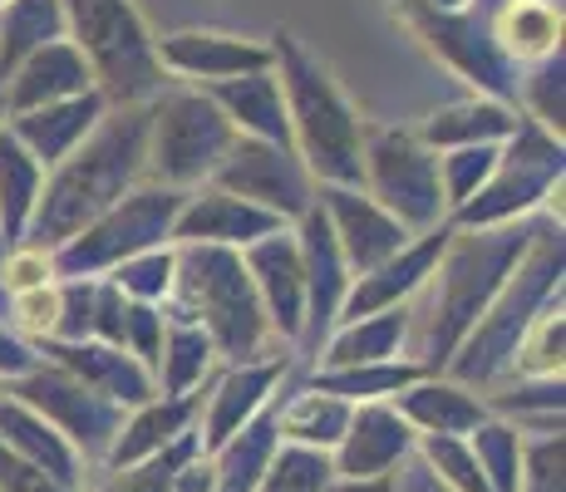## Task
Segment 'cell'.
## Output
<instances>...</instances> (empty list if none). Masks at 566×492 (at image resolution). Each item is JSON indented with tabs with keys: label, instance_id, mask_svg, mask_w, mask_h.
Wrapping results in <instances>:
<instances>
[{
	"label": "cell",
	"instance_id": "obj_30",
	"mask_svg": "<svg viewBox=\"0 0 566 492\" xmlns=\"http://www.w3.org/2000/svg\"><path fill=\"white\" fill-rule=\"evenodd\" d=\"M517 108L503 104V98L493 94H473V98H453V104L433 108L429 118H423L419 138L429 144L433 153L443 148H468V144H503V138H513L517 128Z\"/></svg>",
	"mask_w": 566,
	"mask_h": 492
},
{
	"label": "cell",
	"instance_id": "obj_36",
	"mask_svg": "<svg viewBox=\"0 0 566 492\" xmlns=\"http://www.w3.org/2000/svg\"><path fill=\"white\" fill-rule=\"evenodd\" d=\"M562 349H566V321H562V291H557L522 331L507 379H562Z\"/></svg>",
	"mask_w": 566,
	"mask_h": 492
},
{
	"label": "cell",
	"instance_id": "obj_45",
	"mask_svg": "<svg viewBox=\"0 0 566 492\" xmlns=\"http://www.w3.org/2000/svg\"><path fill=\"white\" fill-rule=\"evenodd\" d=\"M517 492H566V433L562 429L522 439Z\"/></svg>",
	"mask_w": 566,
	"mask_h": 492
},
{
	"label": "cell",
	"instance_id": "obj_3",
	"mask_svg": "<svg viewBox=\"0 0 566 492\" xmlns=\"http://www.w3.org/2000/svg\"><path fill=\"white\" fill-rule=\"evenodd\" d=\"M271 70L286 94L291 148L315 188H365V118L340 94L331 70L291 30H276L271 40Z\"/></svg>",
	"mask_w": 566,
	"mask_h": 492
},
{
	"label": "cell",
	"instance_id": "obj_35",
	"mask_svg": "<svg viewBox=\"0 0 566 492\" xmlns=\"http://www.w3.org/2000/svg\"><path fill=\"white\" fill-rule=\"evenodd\" d=\"M222 365L217 359V345L207 341L202 325L188 321H168V335H163V355L154 365L158 394H192L212 379V369Z\"/></svg>",
	"mask_w": 566,
	"mask_h": 492
},
{
	"label": "cell",
	"instance_id": "obj_39",
	"mask_svg": "<svg viewBox=\"0 0 566 492\" xmlns=\"http://www.w3.org/2000/svg\"><path fill=\"white\" fill-rule=\"evenodd\" d=\"M335 483V463L321 448H296V443H276L266 473L256 478L252 492H325Z\"/></svg>",
	"mask_w": 566,
	"mask_h": 492
},
{
	"label": "cell",
	"instance_id": "obj_50",
	"mask_svg": "<svg viewBox=\"0 0 566 492\" xmlns=\"http://www.w3.org/2000/svg\"><path fill=\"white\" fill-rule=\"evenodd\" d=\"M0 492H80V488H64L60 478L40 473L35 463L15 458L6 443H0Z\"/></svg>",
	"mask_w": 566,
	"mask_h": 492
},
{
	"label": "cell",
	"instance_id": "obj_33",
	"mask_svg": "<svg viewBox=\"0 0 566 492\" xmlns=\"http://www.w3.org/2000/svg\"><path fill=\"white\" fill-rule=\"evenodd\" d=\"M429 369L419 359L399 355V359H369V365H340V369H315L311 385L325 394H340L345 404H379L395 399L399 389H409L413 379H423Z\"/></svg>",
	"mask_w": 566,
	"mask_h": 492
},
{
	"label": "cell",
	"instance_id": "obj_49",
	"mask_svg": "<svg viewBox=\"0 0 566 492\" xmlns=\"http://www.w3.org/2000/svg\"><path fill=\"white\" fill-rule=\"evenodd\" d=\"M124 315H128V295L118 291L108 276H94V325H90V341L124 345Z\"/></svg>",
	"mask_w": 566,
	"mask_h": 492
},
{
	"label": "cell",
	"instance_id": "obj_11",
	"mask_svg": "<svg viewBox=\"0 0 566 492\" xmlns=\"http://www.w3.org/2000/svg\"><path fill=\"white\" fill-rule=\"evenodd\" d=\"M6 394L20 404H30V409L40 414L45 423L64 433V439L74 443V453L84 458V468L108 458V448H114L118 429H124V414L114 399H104V394H94L84 379H74L70 369L50 365L45 355H40L35 369H25L20 379H6Z\"/></svg>",
	"mask_w": 566,
	"mask_h": 492
},
{
	"label": "cell",
	"instance_id": "obj_48",
	"mask_svg": "<svg viewBox=\"0 0 566 492\" xmlns=\"http://www.w3.org/2000/svg\"><path fill=\"white\" fill-rule=\"evenodd\" d=\"M45 281H60L54 276V257L45 247H30V242L6 247V257H0V291L15 295V291H30V286H45Z\"/></svg>",
	"mask_w": 566,
	"mask_h": 492
},
{
	"label": "cell",
	"instance_id": "obj_51",
	"mask_svg": "<svg viewBox=\"0 0 566 492\" xmlns=\"http://www.w3.org/2000/svg\"><path fill=\"white\" fill-rule=\"evenodd\" d=\"M35 365H40L35 345H30L25 335H15L6 321H0V379H20L25 369H35Z\"/></svg>",
	"mask_w": 566,
	"mask_h": 492
},
{
	"label": "cell",
	"instance_id": "obj_19",
	"mask_svg": "<svg viewBox=\"0 0 566 492\" xmlns=\"http://www.w3.org/2000/svg\"><path fill=\"white\" fill-rule=\"evenodd\" d=\"M449 232H453L449 222L429 227V232L409 237V242L399 247L389 261H379L375 271L355 276V281H350V291H345L340 321H355V315H369V311H385V305H405V301H413V295L429 286V276H433V266H439ZM340 321H335V325H340Z\"/></svg>",
	"mask_w": 566,
	"mask_h": 492
},
{
	"label": "cell",
	"instance_id": "obj_2",
	"mask_svg": "<svg viewBox=\"0 0 566 492\" xmlns=\"http://www.w3.org/2000/svg\"><path fill=\"white\" fill-rule=\"evenodd\" d=\"M537 227H542V217L532 212L503 227H453L449 232L439 266L429 276V286H433L429 311H423V321L413 315V331H419V355L413 359L429 375H443V365L463 345V335L483 321L493 295L503 291V281L513 276L517 261L527 257Z\"/></svg>",
	"mask_w": 566,
	"mask_h": 492
},
{
	"label": "cell",
	"instance_id": "obj_42",
	"mask_svg": "<svg viewBox=\"0 0 566 492\" xmlns=\"http://www.w3.org/2000/svg\"><path fill=\"white\" fill-rule=\"evenodd\" d=\"M497 153H503V144H468V148H443L439 153V192H443L449 217L459 212L488 178H493Z\"/></svg>",
	"mask_w": 566,
	"mask_h": 492
},
{
	"label": "cell",
	"instance_id": "obj_18",
	"mask_svg": "<svg viewBox=\"0 0 566 492\" xmlns=\"http://www.w3.org/2000/svg\"><path fill=\"white\" fill-rule=\"evenodd\" d=\"M413 443H419V433L409 429L405 414L389 399L355 404L340 443L331 448L335 478H395V468L413 453Z\"/></svg>",
	"mask_w": 566,
	"mask_h": 492
},
{
	"label": "cell",
	"instance_id": "obj_27",
	"mask_svg": "<svg viewBox=\"0 0 566 492\" xmlns=\"http://www.w3.org/2000/svg\"><path fill=\"white\" fill-rule=\"evenodd\" d=\"M207 94H212V104L222 108L237 134L291 148L286 94H281L276 70H252V74H237V80H217V84H207Z\"/></svg>",
	"mask_w": 566,
	"mask_h": 492
},
{
	"label": "cell",
	"instance_id": "obj_54",
	"mask_svg": "<svg viewBox=\"0 0 566 492\" xmlns=\"http://www.w3.org/2000/svg\"><path fill=\"white\" fill-rule=\"evenodd\" d=\"M6 247L10 242H6V232H0V257H6ZM0 321H6V291H0Z\"/></svg>",
	"mask_w": 566,
	"mask_h": 492
},
{
	"label": "cell",
	"instance_id": "obj_21",
	"mask_svg": "<svg viewBox=\"0 0 566 492\" xmlns=\"http://www.w3.org/2000/svg\"><path fill=\"white\" fill-rule=\"evenodd\" d=\"M158 64L163 74H182V80H198L207 90L217 80L271 70V45L227 35V30H172V35L158 40Z\"/></svg>",
	"mask_w": 566,
	"mask_h": 492
},
{
	"label": "cell",
	"instance_id": "obj_10",
	"mask_svg": "<svg viewBox=\"0 0 566 492\" xmlns=\"http://www.w3.org/2000/svg\"><path fill=\"white\" fill-rule=\"evenodd\" d=\"M365 192L385 207L409 232L449 222L439 192V153L409 128L365 124Z\"/></svg>",
	"mask_w": 566,
	"mask_h": 492
},
{
	"label": "cell",
	"instance_id": "obj_22",
	"mask_svg": "<svg viewBox=\"0 0 566 492\" xmlns=\"http://www.w3.org/2000/svg\"><path fill=\"white\" fill-rule=\"evenodd\" d=\"M108 114L104 94L90 90V94H74V98H60V104H40V108H25V114H6V128L20 138V148L30 158L45 163V172L54 163H64L84 138L99 128V118Z\"/></svg>",
	"mask_w": 566,
	"mask_h": 492
},
{
	"label": "cell",
	"instance_id": "obj_1",
	"mask_svg": "<svg viewBox=\"0 0 566 492\" xmlns=\"http://www.w3.org/2000/svg\"><path fill=\"white\" fill-rule=\"evenodd\" d=\"M148 163V104H118L99 118L90 138L70 153L64 163H54L40 188L35 217L25 227L30 247H64L74 232L94 222L99 212L118 202L124 192H134Z\"/></svg>",
	"mask_w": 566,
	"mask_h": 492
},
{
	"label": "cell",
	"instance_id": "obj_20",
	"mask_svg": "<svg viewBox=\"0 0 566 492\" xmlns=\"http://www.w3.org/2000/svg\"><path fill=\"white\" fill-rule=\"evenodd\" d=\"M35 355H45L50 365L70 369L74 379H84L94 394L114 399L118 409H138L158 394L154 369H144L124 345L104 341H35Z\"/></svg>",
	"mask_w": 566,
	"mask_h": 492
},
{
	"label": "cell",
	"instance_id": "obj_14",
	"mask_svg": "<svg viewBox=\"0 0 566 492\" xmlns=\"http://www.w3.org/2000/svg\"><path fill=\"white\" fill-rule=\"evenodd\" d=\"M286 375H291V355H266V359H247V365H227L222 375L212 379V389L202 394V409H198L202 453H217L242 423H252L256 414L276 399V389L286 385Z\"/></svg>",
	"mask_w": 566,
	"mask_h": 492
},
{
	"label": "cell",
	"instance_id": "obj_55",
	"mask_svg": "<svg viewBox=\"0 0 566 492\" xmlns=\"http://www.w3.org/2000/svg\"><path fill=\"white\" fill-rule=\"evenodd\" d=\"M0 124H6V114H0Z\"/></svg>",
	"mask_w": 566,
	"mask_h": 492
},
{
	"label": "cell",
	"instance_id": "obj_9",
	"mask_svg": "<svg viewBox=\"0 0 566 492\" xmlns=\"http://www.w3.org/2000/svg\"><path fill=\"white\" fill-rule=\"evenodd\" d=\"M562 172H566L562 138L547 134L537 118L522 114L513 138H503L493 178L468 197L449 222L453 227H503V222H517V217H532L562 188Z\"/></svg>",
	"mask_w": 566,
	"mask_h": 492
},
{
	"label": "cell",
	"instance_id": "obj_31",
	"mask_svg": "<svg viewBox=\"0 0 566 492\" xmlns=\"http://www.w3.org/2000/svg\"><path fill=\"white\" fill-rule=\"evenodd\" d=\"M350 409L355 404H345L340 394H325L306 379V385H301L296 394H286V399L276 394V439L331 453V448L340 443L345 423H350Z\"/></svg>",
	"mask_w": 566,
	"mask_h": 492
},
{
	"label": "cell",
	"instance_id": "obj_47",
	"mask_svg": "<svg viewBox=\"0 0 566 492\" xmlns=\"http://www.w3.org/2000/svg\"><path fill=\"white\" fill-rule=\"evenodd\" d=\"M94 325V276H60V315L50 341H90Z\"/></svg>",
	"mask_w": 566,
	"mask_h": 492
},
{
	"label": "cell",
	"instance_id": "obj_24",
	"mask_svg": "<svg viewBox=\"0 0 566 492\" xmlns=\"http://www.w3.org/2000/svg\"><path fill=\"white\" fill-rule=\"evenodd\" d=\"M389 404L405 414V423L413 433H453V439H468L483 419H493L483 394L459 385V379H449V375L413 379V385L399 389Z\"/></svg>",
	"mask_w": 566,
	"mask_h": 492
},
{
	"label": "cell",
	"instance_id": "obj_34",
	"mask_svg": "<svg viewBox=\"0 0 566 492\" xmlns=\"http://www.w3.org/2000/svg\"><path fill=\"white\" fill-rule=\"evenodd\" d=\"M50 40H64L60 0H6L0 6V84L10 80L20 60L45 50Z\"/></svg>",
	"mask_w": 566,
	"mask_h": 492
},
{
	"label": "cell",
	"instance_id": "obj_6",
	"mask_svg": "<svg viewBox=\"0 0 566 492\" xmlns=\"http://www.w3.org/2000/svg\"><path fill=\"white\" fill-rule=\"evenodd\" d=\"M64 40L84 54L108 108L154 104L163 94L158 40L134 0H60Z\"/></svg>",
	"mask_w": 566,
	"mask_h": 492
},
{
	"label": "cell",
	"instance_id": "obj_29",
	"mask_svg": "<svg viewBox=\"0 0 566 492\" xmlns=\"http://www.w3.org/2000/svg\"><path fill=\"white\" fill-rule=\"evenodd\" d=\"M488 35L513 70L552 60L562 54V0H497Z\"/></svg>",
	"mask_w": 566,
	"mask_h": 492
},
{
	"label": "cell",
	"instance_id": "obj_23",
	"mask_svg": "<svg viewBox=\"0 0 566 492\" xmlns=\"http://www.w3.org/2000/svg\"><path fill=\"white\" fill-rule=\"evenodd\" d=\"M90 90H94V74L84 64V54L70 40H50L45 50L20 60L10 70V80L0 84V114H25V108L60 104V98L90 94Z\"/></svg>",
	"mask_w": 566,
	"mask_h": 492
},
{
	"label": "cell",
	"instance_id": "obj_12",
	"mask_svg": "<svg viewBox=\"0 0 566 492\" xmlns=\"http://www.w3.org/2000/svg\"><path fill=\"white\" fill-rule=\"evenodd\" d=\"M217 188L247 197V202L266 207L281 222H296L301 212L315 202V178L306 172V163L296 158V148L286 144H266V138H247L237 134L227 158L212 172Z\"/></svg>",
	"mask_w": 566,
	"mask_h": 492
},
{
	"label": "cell",
	"instance_id": "obj_41",
	"mask_svg": "<svg viewBox=\"0 0 566 492\" xmlns=\"http://www.w3.org/2000/svg\"><path fill=\"white\" fill-rule=\"evenodd\" d=\"M172 271H178V247L163 242V247H148L138 257L118 261L114 271H104L128 301H148V305H163L172 295Z\"/></svg>",
	"mask_w": 566,
	"mask_h": 492
},
{
	"label": "cell",
	"instance_id": "obj_4",
	"mask_svg": "<svg viewBox=\"0 0 566 492\" xmlns=\"http://www.w3.org/2000/svg\"><path fill=\"white\" fill-rule=\"evenodd\" d=\"M163 311H168V321L202 325L222 365L266 359L281 345L266 321V305L242 266V251L232 247H178L172 295L163 301Z\"/></svg>",
	"mask_w": 566,
	"mask_h": 492
},
{
	"label": "cell",
	"instance_id": "obj_37",
	"mask_svg": "<svg viewBox=\"0 0 566 492\" xmlns=\"http://www.w3.org/2000/svg\"><path fill=\"white\" fill-rule=\"evenodd\" d=\"M483 399H488V409H493L497 419L517 423V429H527V423H532V433L562 429V404H566L562 379H522L517 389L483 394Z\"/></svg>",
	"mask_w": 566,
	"mask_h": 492
},
{
	"label": "cell",
	"instance_id": "obj_26",
	"mask_svg": "<svg viewBox=\"0 0 566 492\" xmlns=\"http://www.w3.org/2000/svg\"><path fill=\"white\" fill-rule=\"evenodd\" d=\"M413 335V301L405 305H385V311L355 315L340 321L325 335L315 369H340V365H369V359H399Z\"/></svg>",
	"mask_w": 566,
	"mask_h": 492
},
{
	"label": "cell",
	"instance_id": "obj_53",
	"mask_svg": "<svg viewBox=\"0 0 566 492\" xmlns=\"http://www.w3.org/2000/svg\"><path fill=\"white\" fill-rule=\"evenodd\" d=\"M325 492H395V478H335Z\"/></svg>",
	"mask_w": 566,
	"mask_h": 492
},
{
	"label": "cell",
	"instance_id": "obj_16",
	"mask_svg": "<svg viewBox=\"0 0 566 492\" xmlns=\"http://www.w3.org/2000/svg\"><path fill=\"white\" fill-rule=\"evenodd\" d=\"M242 266L252 276V286L266 305V321L276 331L281 345L301 341V325H306V276H301V251H296V232L276 227L271 237L242 247Z\"/></svg>",
	"mask_w": 566,
	"mask_h": 492
},
{
	"label": "cell",
	"instance_id": "obj_8",
	"mask_svg": "<svg viewBox=\"0 0 566 492\" xmlns=\"http://www.w3.org/2000/svg\"><path fill=\"white\" fill-rule=\"evenodd\" d=\"M182 188H163V182H138L124 192L108 212L94 217L84 232H74L64 247H54V276H104L118 261L138 257L148 247L172 242V222L182 212Z\"/></svg>",
	"mask_w": 566,
	"mask_h": 492
},
{
	"label": "cell",
	"instance_id": "obj_13",
	"mask_svg": "<svg viewBox=\"0 0 566 492\" xmlns=\"http://www.w3.org/2000/svg\"><path fill=\"white\" fill-rule=\"evenodd\" d=\"M291 232H296V251H301V276H306V325H301L296 345L315 365L325 335L340 321V305H345V291H350L355 271H350V261H345L340 242H335L331 217H325L321 202H311L306 212L291 222Z\"/></svg>",
	"mask_w": 566,
	"mask_h": 492
},
{
	"label": "cell",
	"instance_id": "obj_56",
	"mask_svg": "<svg viewBox=\"0 0 566 492\" xmlns=\"http://www.w3.org/2000/svg\"><path fill=\"white\" fill-rule=\"evenodd\" d=\"M0 6H6V0H0Z\"/></svg>",
	"mask_w": 566,
	"mask_h": 492
},
{
	"label": "cell",
	"instance_id": "obj_7",
	"mask_svg": "<svg viewBox=\"0 0 566 492\" xmlns=\"http://www.w3.org/2000/svg\"><path fill=\"white\" fill-rule=\"evenodd\" d=\"M237 128L227 124V114L212 104V94L202 90H163L148 104V163L144 178L163 182V188H202L212 182L217 163L227 158Z\"/></svg>",
	"mask_w": 566,
	"mask_h": 492
},
{
	"label": "cell",
	"instance_id": "obj_17",
	"mask_svg": "<svg viewBox=\"0 0 566 492\" xmlns=\"http://www.w3.org/2000/svg\"><path fill=\"white\" fill-rule=\"evenodd\" d=\"M315 202L331 217V232H335V242H340L355 276L375 271L379 261L395 257L409 237H419V232H409L399 217H389L365 188H315Z\"/></svg>",
	"mask_w": 566,
	"mask_h": 492
},
{
	"label": "cell",
	"instance_id": "obj_25",
	"mask_svg": "<svg viewBox=\"0 0 566 492\" xmlns=\"http://www.w3.org/2000/svg\"><path fill=\"white\" fill-rule=\"evenodd\" d=\"M198 409H202V389L192 394H154L148 404L124 414V429H118L114 448H108L104 468H124L138 463L148 453H163L168 443H178L182 433L198 429Z\"/></svg>",
	"mask_w": 566,
	"mask_h": 492
},
{
	"label": "cell",
	"instance_id": "obj_28",
	"mask_svg": "<svg viewBox=\"0 0 566 492\" xmlns=\"http://www.w3.org/2000/svg\"><path fill=\"white\" fill-rule=\"evenodd\" d=\"M0 443H6L15 458L35 463L40 473L60 478L64 488H84V458L74 453V443L64 439L54 423L40 419L30 404L10 399L6 389H0Z\"/></svg>",
	"mask_w": 566,
	"mask_h": 492
},
{
	"label": "cell",
	"instance_id": "obj_46",
	"mask_svg": "<svg viewBox=\"0 0 566 492\" xmlns=\"http://www.w3.org/2000/svg\"><path fill=\"white\" fill-rule=\"evenodd\" d=\"M163 335H168V311H163V305H148V301H128V315H124V349H128V355H134L144 369L158 365Z\"/></svg>",
	"mask_w": 566,
	"mask_h": 492
},
{
	"label": "cell",
	"instance_id": "obj_15",
	"mask_svg": "<svg viewBox=\"0 0 566 492\" xmlns=\"http://www.w3.org/2000/svg\"><path fill=\"white\" fill-rule=\"evenodd\" d=\"M276 227H291L281 217H271L266 207L247 202V197L217 188V182H202L182 197V212L172 222V247H252L261 237H271Z\"/></svg>",
	"mask_w": 566,
	"mask_h": 492
},
{
	"label": "cell",
	"instance_id": "obj_5",
	"mask_svg": "<svg viewBox=\"0 0 566 492\" xmlns=\"http://www.w3.org/2000/svg\"><path fill=\"white\" fill-rule=\"evenodd\" d=\"M562 266H566V242L562 222L542 217L537 237H532L527 257L513 266V276L503 281V291L493 295V305L483 311V321L463 335V345L453 349V359L443 365V375L459 379L468 389H493L513 375V349L522 331L532 325V315L562 291Z\"/></svg>",
	"mask_w": 566,
	"mask_h": 492
},
{
	"label": "cell",
	"instance_id": "obj_40",
	"mask_svg": "<svg viewBox=\"0 0 566 492\" xmlns=\"http://www.w3.org/2000/svg\"><path fill=\"white\" fill-rule=\"evenodd\" d=\"M198 429L192 433H182L178 443H168L163 453H148V458H138V463H124V468H104V483L94 488V492H172V473H178V463L182 458H192L198 453Z\"/></svg>",
	"mask_w": 566,
	"mask_h": 492
},
{
	"label": "cell",
	"instance_id": "obj_43",
	"mask_svg": "<svg viewBox=\"0 0 566 492\" xmlns=\"http://www.w3.org/2000/svg\"><path fill=\"white\" fill-rule=\"evenodd\" d=\"M413 448L423 453L429 473L439 478L443 488H453V492H488L483 468H478L468 439H453V433H419V443H413Z\"/></svg>",
	"mask_w": 566,
	"mask_h": 492
},
{
	"label": "cell",
	"instance_id": "obj_52",
	"mask_svg": "<svg viewBox=\"0 0 566 492\" xmlns=\"http://www.w3.org/2000/svg\"><path fill=\"white\" fill-rule=\"evenodd\" d=\"M172 492H217V463L212 453H192L178 463V473H172Z\"/></svg>",
	"mask_w": 566,
	"mask_h": 492
},
{
	"label": "cell",
	"instance_id": "obj_44",
	"mask_svg": "<svg viewBox=\"0 0 566 492\" xmlns=\"http://www.w3.org/2000/svg\"><path fill=\"white\" fill-rule=\"evenodd\" d=\"M566 60L562 54H552V60L532 64V74L522 80V104H527V118H537L547 134L562 138L566 128Z\"/></svg>",
	"mask_w": 566,
	"mask_h": 492
},
{
	"label": "cell",
	"instance_id": "obj_38",
	"mask_svg": "<svg viewBox=\"0 0 566 492\" xmlns=\"http://www.w3.org/2000/svg\"><path fill=\"white\" fill-rule=\"evenodd\" d=\"M468 448H473L478 468H483L488 492H517V468H522V429L507 419H483L473 433H468Z\"/></svg>",
	"mask_w": 566,
	"mask_h": 492
},
{
	"label": "cell",
	"instance_id": "obj_32",
	"mask_svg": "<svg viewBox=\"0 0 566 492\" xmlns=\"http://www.w3.org/2000/svg\"><path fill=\"white\" fill-rule=\"evenodd\" d=\"M40 188H45V163L30 158L20 138L0 124V232H6V242H25Z\"/></svg>",
	"mask_w": 566,
	"mask_h": 492
}]
</instances>
